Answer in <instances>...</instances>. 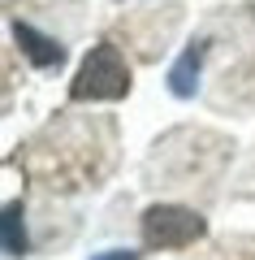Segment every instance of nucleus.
<instances>
[{"instance_id":"nucleus-3","label":"nucleus","mask_w":255,"mask_h":260,"mask_svg":"<svg viewBox=\"0 0 255 260\" xmlns=\"http://www.w3.org/2000/svg\"><path fill=\"white\" fill-rule=\"evenodd\" d=\"M13 39H18V48L26 52V61L35 65V70H56V65L65 61V48L56 44L52 35L35 30L30 22H13Z\"/></svg>"},{"instance_id":"nucleus-4","label":"nucleus","mask_w":255,"mask_h":260,"mask_svg":"<svg viewBox=\"0 0 255 260\" xmlns=\"http://www.w3.org/2000/svg\"><path fill=\"white\" fill-rule=\"evenodd\" d=\"M203 56H208V39H195V44H191V48H186V52L173 61V70H169V91H173L177 100H191V95L199 91Z\"/></svg>"},{"instance_id":"nucleus-1","label":"nucleus","mask_w":255,"mask_h":260,"mask_svg":"<svg viewBox=\"0 0 255 260\" xmlns=\"http://www.w3.org/2000/svg\"><path fill=\"white\" fill-rule=\"evenodd\" d=\"M130 91V70L121 61L117 44H95L82 61L78 78L69 83V100H121Z\"/></svg>"},{"instance_id":"nucleus-5","label":"nucleus","mask_w":255,"mask_h":260,"mask_svg":"<svg viewBox=\"0 0 255 260\" xmlns=\"http://www.w3.org/2000/svg\"><path fill=\"white\" fill-rule=\"evenodd\" d=\"M0 234H5V251L9 256H26L30 251V234H26V208L9 204L5 217H0Z\"/></svg>"},{"instance_id":"nucleus-2","label":"nucleus","mask_w":255,"mask_h":260,"mask_svg":"<svg viewBox=\"0 0 255 260\" xmlns=\"http://www.w3.org/2000/svg\"><path fill=\"white\" fill-rule=\"evenodd\" d=\"M208 234V221H203L195 208L182 204H152L143 213V243L156 251H177V247H191Z\"/></svg>"},{"instance_id":"nucleus-6","label":"nucleus","mask_w":255,"mask_h":260,"mask_svg":"<svg viewBox=\"0 0 255 260\" xmlns=\"http://www.w3.org/2000/svg\"><path fill=\"white\" fill-rule=\"evenodd\" d=\"M91 260H138V251H126V247H113V251H100Z\"/></svg>"}]
</instances>
